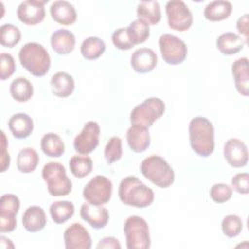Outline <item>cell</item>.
Listing matches in <instances>:
<instances>
[{
  "label": "cell",
  "mask_w": 249,
  "mask_h": 249,
  "mask_svg": "<svg viewBox=\"0 0 249 249\" xmlns=\"http://www.w3.org/2000/svg\"><path fill=\"white\" fill-rule=\"evenodd\" d=\"M126 247L128 249H148L151 246L147 222L136 215L129 216L124 225Z\"/></svg>",
  "instance_id": "cell-6"
},
{
  "label": "cell",
  "mask_w": 249,
  "mask_h": 249,
  "mask_svg": "<svg viewBox=\"0 0 249 249\" xmlns=\"http://www.w3.org/2000/svg\"><path fill=\"white\" fill-rule=\"evenodd\" d=\"M39 163L38 153L32 148H23L17 157V167L22 173H30Z\"/></svg>",
  "instance_id": "cell-31"
},
{
  "label": "cell",
  "mask_w": 249,
  "mask_h": 249,
  "mask_svg": "<svg viewBox=\"0 0 249 249\" xmlns=\"http://www.w3.org/2000/svg\"><path fill=\"white\" fill-rule=\"evenodd\" d=\"M112 182L103 175H96L90 179L83 190L84 198L90 204H106L112 196Z\"/></svg>",
  "instance_id": "cell-9"
},
{
  "label": "cell",
  "mask_w": 249,
  "mask_h": 249,
  "mask_svg": "<svg viewBox=\"0 0 249 249\" xmlns=\"http://www.w3.org/2000/svg\"><path fill=\"white\" fill-rule=\"evenodd\" d=\"M8 141L3 130H1V172H5L10 165V155L8 153Z\"/></svg>",
  "instance_id": "cell-42"
},
{
  "label": "cell",
  "mask_w": 249,
  "mask_h": 249,
  "mask_svg": "<svg viewBox=\"0 0 249 249\" xmlns=\"http://www.w3.org/2000/svg\"><path fill=\"white\" fill-rule=\"evenodd\" d=\"M190 144L195 153L200 157L210 156L215 147L214 127L212 123L204 117H195L189 124Z\"/></svg>",
  "instance_id": "cell-1"
},
{
  "label": "cell",
  "mask_w": 249,
  "mask_h": 249,
  "mask_svg": "<svg viewBox=\"0 0 249 249\" xmlns=\"http://www.w3.org/2000/svg\"><path fill=\"white\" fill-rule=\"evenodd\" d=\"M129 40L133 45L144 43L150 36L149 25L141 19L133 20L128 27H126Z\"/></svg>",
  "instance_id": "cell-34"
},
{
  "label": "cell",
  "mask_w": 249,
  "mask_h": 249,
  "mask_svg": "<svg viewBox=\"0 0 249 249\" xmlns=\"http://www.w3.org/2000/svg\"><path fill=\"white\" fill-rule=\"evenodd\" d=\"M66 249H89L91 247V238L87 229L79 224L73 223L63 234Z\"/></svg>",
  "instance_id": "cell-14"
},
{
  "label": "cell",
  "mask_w": 249,
  "mask_h": 249,
  "mask_svg": "<svg viewBox=\"0 0 249 249\" xmlns=\"http://www.w3.org/2000/svg\"><path fill=\"white\" fill-rule=\"evenodd\" d=\"M16 70V63L14 57L7 53L0 54V79L6 80L10 78Z\"/></svg>",
  "instance_id": "cell-40"
},
{
  "label": "cell",
  "mask_w": 249,
  "mask_h": 249,
  "mask_svg": "<svg viewBox=\"0 0 249 249\" xmlns=\"http://www.w3.org/2000/svg\"><path fill=\"white\" fill-rule=\"evenodd\" d=\"M19 199L16 195L6 194L0 198V231L11 232L17 227L16 216L19 209Z\"/></svg>",
  "instance_id": "cell-11"
},
{
  "label": "cell",
  "mask_w": 249,
  "mask_h": 249,
  "mask_svg": "<svg viewBox=\"0 0 249 249\" xmlns=\"http://www.w3.org/2000/svg\"><path fill=\"white\" fill-rule=\"evenodd\" d=\"M76 39L72 32L67 29H57L52 34L51 45L53 50L58 54L70 53L75 47Z\"/></svg>",
  "instance_id": "cell-23"
},
{
  "label": "cell",
  "mask_w": 249,
  "mask_h": 249,
  "mask_svg": "<svg viewBox=\"0 0 249 249\" xmlns=\"http://www.w3.org/2000/svg\"><path fill=\"white\" fill-rule=\"evenodd\" d=\"M20 64L33 76L46 75L51 66V58L47 50L39 43L29 42L21 47L18 53Z\"/></svg>",
  "instance_id": "cell-3"
},
{
  "label": "cell",
  "mask_w": 249,
  "mask_h": 249,
  "mask_svg": "<svg viewBox=\"0 0 249 249\" xmlns=\"http://www.w3.org/2000/svg\"><path fill=\"white\" fill-rule=\"evenodd\" d=\"M47 1L26 0L21 2L17 10L18 19L26 25H36L45 18V4Z\"/></svg>",
  "instance_id": "cell-13"
},
{
  "label": "cell",
  "mask_w": 249,
  "mask_h": 249,
  "mask_svg": "<svg viewBox=\"0 0 249 249\" xmlns=\"http://www.w3.org/2000/svg\"><path fill=\"white\" fill-rule=\"evenodd\" d=\"M232 188L239 194L246 195L249 193V174L240 172L231 178Z\"/></svg>",
  "instance_id": "cell-41"
},
{
  "label": "cell",
  "mask_w": 249,
  "mask_h": 249,
  "mask_svg": "<svg viewBox=\"0 0 249 249\" xmlns=\"http://www.w3.org/2000/svg\"><path fill=\"white\" fill-rule=\"evenodd\" d=\"M10 93L18 102H26L33 95V86L24 77H18L10 85Z\"/></svg>",
  "instance_id": "cell-28"
},
{
  "label": "cell",
  "mask_w": 249,
  "mask_h": 249,
  "mask_svg": "<svg viewBox=\"0 0 249 249\" xmlns=\"http://www.w3.org/2000/svg\"><path fill=\"white\" fill-rule=\"evenodd\" d=\"M106 46L103 40L98 37H89L85 39L81 45L82 55L89 60L100 57L105 52Z\"/></svg>",
  "instance_id": "cell-32"
},
{
  "label": "cell",
  "mask_w": 249,
  "mask_h": 249,
  "mask_svg": "<svg viewBox=\"0 0 249 249\" xmlns=\"http://www.w3.org/2000/svg\"><path fill=\"white\" fill-rule=\"evenodd\" d=\"M168 26L177 31L189 29L193 23V15L188 6L181 0H171L165 5Z\"/></svg>",
  "instance_id": "cell-10"
},
{
  "label": "cell",
  "mask_w": 249,
  "mask_h": 249,
  "mask_svg": "<svg viewBox=\"0 0 249 249\" xmlns=\"http://www.w3.org/2000/svg\"><path fill=\"white\" fill-rule=\"evenodd\" d=\"M74 88V79L66 72H57L51 79L52 92L57 97H68L73 93Z\"/></svg>",
  "instance_id": "cell-25"
},
{
  "label": "cell",
  "mask_w": 249,
  "mask_h": 249,
  "mask_svg": "<svg viewBox=\"0 0 249 249\" xmlns=\"http://www.w3.org/2000/svg\"><path fill=\"white\" fill-rule=\"evenodd\" d=\"M42 177L53 196H67L72 190V182L66 174L65 167L57 161L46 163L42 169Z\"/></svg>",
  "instance_id": "cell-5"
},
{
  "label": "cell",
  "mask_w": 249,
  "mask_h": 249,
  "mask_svg": "<svg viewBox=\"0 0 249 249\" xmlns=\"http://www.w3.org/2000/svg\"><path fill=\"white\" fill-rule=\"evenodd\" d=\"M112 42L114 44V46L119 49V50H123V51H126L131 49L134 45L131 43V41L129 40L128 34H127V30L124 27L122 28H118L116 29L113 34H112Z\"/></svg>",
  "instance_id": "cell-39"
},
{
  "label": "cell",
  "mask_w": 249,
  "mask_h": 249,
  "mask_svg": "<svg viewBox=\"0 0 249 249\" xmlns=\"http://www.w3.org/2000/svg\"><path fill=\"white\" fill-rule=\"evenodd\" d=\"M141 173L160 188H167L174 182V171L167 161L160 156L152 155L140 164Z\"/></svg>",
  "instance_id": "cell-4"
},
{
  "label": "cell",
  "mask_w": 249,
  "mask_h": 249,
  "mask_svg": "<svg viewBox=\"0 0 249 249\" xmlns=\"http://www.w3.org/2000/svg\"><path fill=\"white\" fill-rule=\"evenodd\" d=\"M74 204L68 200H57L50 206L51 217L56 224L65 223L74 215Z\"/></svg>",
  "instance_id": "cell-30"
},
{
  "label": "cell",
  "mask_w": 249,
  "mask_h": 249,
  "mask_svg": "<svg viewBox=\"0 0 249 249\" xmlns=\"http://www.w3.org/2000/svg\"><path fill=\"white\" fill-rule=\"evenodd\" d=\"M122 139L118 136L111 137L104 149V156L107 163L112 164L113 162L118 161L122 158Z\"/></svg>",
  "instance_id": "cell-37"
},
{
  "label": "cell",
  "mask_w": 249,
  "mask_h": 249,
  "mask_svg": "<svg viewBox=\"0 0 249 249\" xmlns=\"http://www.w3.org/2000/svg\"><path fill=\"white\" fill-rule=\"evenodd\" d=\"M9 128L14 137L23 139L28 137L34 127L33 120L25 113H17L13 115L8 123Z\"/></svg>",
  "instance_id": "cell-21"
},
{
  "label": "cell",
  "mask_w": 249,
  "mask_h": 249,
  "mask_svg": "<svg viewBox=\"0 0 249 249\" xmlns=\"http://www.w3.org/2000/svg\"><path fill=\"white\" fill-rule=\"evenodd\" d=\"M118 195L123 203L137 208L151 205L155 197L153 190L135 176H127L121 181Z\"/></svg>",
  "instance_id": "cell-2"
},
{
  "label": "cell",
  "mask_w": 249,
  "mask_h": 249,
  "mask_svg": "<svg viewBox=\"0 0 249 249\" xmlns=\"http://www.w3.org/2000/svg\"><path fill=\"white\" fill-rule=\"evenodd\" d=\"M47 223L45 211L37 205L29 206L22 215V225L29 232H37L42 231Z\"/></svg>",
  "instance_id": "cell-22"
},
{
  "label": "cell",
  "mask_w": 249,
  "mask_h": 249,
  "mask_svg": "<svg viewBox=\"0 0 249 249\" xmlns=\"http://www.w3.org/2000/svg\"><path fill=\"white\" fill-rule=\"evenodd\" d=\"M248 22H249V15L248 14L241 16L237 19V22H236V28L240 34L244 35V40L246 43L248 41V33H249Z\"/></svg>",
  "instance_id": "cell-44"
},
{
  "label": "cell",
  "mask_w": 249,
  "mask_h": 249,
  "mask_svg": "<svg viewBox=\"0 0 249 249\" xmlns=\"http://www.w3.org/2000/svg\"><path fill=\"white\" fill-rule=\"evenodd\" d=\"M245 44L246 42L244 38L233 32L223 33L217 38L216 41L218 50L226 55H232L237 53L243 49Z\"/></svg>",
  "instance_id": "cell-24"
},
{
  "label": "cell",
  "mask_w": 249,
  "mask_h": 249,
  "mask_svg": "<svg viewBox=\"0 0 249 249\" xmlns=\"http://www.w3.org/2000/svg\"><path fill=\"white\" fill-rule=\"evenodd\" d=\"M224 157L232 167H243L248 161V151L245 143L237 138L229 139L224 145Z\"/></svg>",
  "instance_id": "cell-15"
},
{
  "label": "cell",
  "mask_w": 249,
  "mask_h": 249,
  "mask_svg": "<svg viewBox=\"0 0 249 249\" xmlns=\"http://www.w3.org/2000/svg\"><path fill=\"white\" fill-rule=\"evenodd\" d=\"M41 149L43 153L52 158H59L64 154V142L55 133H47L41 139Z\"/></svg>",
  "instance_id": "cell-29"
},
{
  "label": "cell",
  "mask_w": 249,
  "mask_h": 249,
  "mask_svg": "<svg viewBox=\"0 0 249 249\" xmlns=\"http://www.w3.org/2000/svg\"><path fill=\"white\" fill-rule=\"evenodd\" d=\"M232 5L229 1L217 0L208 3L204 9V18L210 21L223 20L231 15Z\"/></svg>",
  "instance_id": "cell-27"
},
{
  "label": "cell",
  "mask_w": 249,
  "mask_h": 249,
  "mask_svg": "<svg viewBox=\"0 0 249 249\" xmlns=\"http://www.w3.org/2000/svg\"><path fill=\"white\" fill-rule=\"evenodd\" d=\"M221 227H222L223 233L226 236L231 238V237L237 236L240 233L243 228V223L239 216L231 214V215H227L223 219Z\"/></svg>",
  "instance_id": "cell-36"
},
{
  "label": "cell",
  "mask_w": 249,
  "mask_h": 249,
  "mask_svg": "<svg viewBox=\"0 0 249 249\" xmlns=\"http://www.w3.org/2000/svg\"><path fill=\"white\" fill-rule=\"evenodd\" d=\"M231 73L234 79V84L237 91L243 95H249V73H248V58L240 57L231 65Z\"/></svg>",
  "instance_id": "cell-19"
},
{
  "label": "cell",
  "mask_w": 249,
  "mask_h": 249,
  "mask_svg": "<svg viewBox=\"0 0 249 249\" xmlns=\"http://www.w3.org/2000/svg\"><path fill=\"white\" fill-rule=\"evenodd\" d=\"M80 215L83 220L88 222L94 229L104 228L109 220V213L106 207L90 204L89 202L81 206Z\"/></svg>",
  "instance_id": "cell-17"
},
{
  "label": "cell",
  "mask_w": 249,
  "mask_h": 249,
  "mask_svg": "<svg viewBox=\"0 0 249 249\" xmlns=\"http://www.w3.org/2000/svg\"><path fill=\"white\" fill-rule=\"evenodd\" d=\"M159 47L163 60L170 65L182 63L188 53L187 46L184 41L175 35L164 33L159 39Z\"/></svg>",
  "instance_id": "cell-8"
},
{
  "label": "cell",
  "mask_w": 249,
  "mask_h": 249,
  "mask_svg": "<svg viewBox=\"0 0 249 249\" xmlns=\"http://www.w3.org/2000/svg\"><path fill=\"white\" fill-rule=\"evenodd\" d=\"M165 111V105L160 98L149 97L135 106L130 113L131 124L150 127Z\"/></svg>",
  "instance_id": "cell-7"
},
{
  "label": "cell",
  "mask_w": 249,
  "mask_h": 249,
  "mask_svg": "<svg viewBox=\"0 0 249 249\" xmlns=\"http://www.w3.org/2000/svg\"><path fill=\"white\" fill-rule=\"evenodd\" d=\"M97 249H120L121 248V244L119 242V240L113 236H107L102 238L97 246Z\"/></svg>",
  "instance_id": "cell-43"
},
{
  "label": "cell",
  "mask_w": 249,
  "mask_h": 249,
  "mask_svg": "<svg viewBox=\"0 0 249 249\" xmlns=\"http://www.w3.org/2000/svg\"><path fill=\"white\" fill-rule=\"evenodd\" d=\"M50 13L53 19L62 25H71L77 18V13L74 6L63 0L54 1L50 7Z\"/></svg>",
  "instance_id": "cell-18"
},
{
  "label": "cell",
  "mask_w": 249,
  "mask_h": 249,
  "mask_svg": "<svg viewBox=\"0 0 249 249\" xmlns=\"http://www.w3.org/2000/svg\"><path fill=\"white\" fill-rule=\"evenodd\" d=\"M21 38L20 30L13 24L6 23L0 27V43L4 47H15Z\"/></svg>",
  "instance_id": "cell-35"
},
{
  "label": "cell",
  "mask_w": 249,
  "mask_h": 249,
  "mask_svg": "<svg viewBox=\"0 0 249 249\" xmlns=\"http://www.w3.org/2000/svg\"><path fill=\"white\" fill-rule=\"evenodd\" d=\"M138 19L143 20L148 25L159 23L161 18V12L159 2L157 1H142L137 6Z\"/></svg>",
  "instance_id": "cell-26"
},
{
  "label": "cell",
  "mask_w": 249,
  "mask_h": 249,
  "mask_svg": "<svg viewBox=\"0 0 249 249\" xmlns=\"http://www.w3.org/2000/svg\"><path fill=\"white\" fill-rule=\"evenodd\" d=\"M126 140L130 149L135 153L144 152L151 142L148 128L137 124H132L127 129Z\"/></svg>",
  "instance_id": "cell-20"
},
{
  "label": "cell",
  "mask_w": 249,
  "mask_h": 249,
  "mask_svg": "<svg viewBox=\"0 0 249 249\" xmlns=\"http://www.w3.org/2000/svg\"><path fill=\"white\" fill-rule=\"evenodd\" d=\"M100 135L99 124L94 121H89L82 131L75 137L73 145L76 152L81 155L91 153L98 146Z\"/></svg>",
  "instance_id": "cell-12"
},
{
  "label": "cell",
  "mask_w": 249,
  "mask_h": 249,
  "mask_svg": "<svg viewBox=\"0 0 249 249\" xmlns=\"http://www.w3.org/2000/svg\"><path fill=\"white\" fill-rule=\"evenodd\" d=\"M69 168L76 178H84L92 170V160L88 156H73L69 160Z\"/></svg>",
  "instance_id": "cell-33"
},
{
  "label": "cell",
  "mask_w": 249,
  "mask_h": 249,
  "mask_svg": "<svg viewBox=\"0 0 249 249\" xmlns=\"http://www.w3.org/2000/svg\"><path fill=\"white\" fill-rule=\"evenodd\" d=\"M209 194L213 201L217 203H224L231 197L232 189L231 186L227 184L218 183V184H214L210 188Z\"/></svg>",
  "instance_id": "cell-38"
},
{
  "label": "cell",
  "mask_w": 249,
  "mask_h": 249,
  "mask_svg": "<svg viewBox=\"0 0 249 249\" xmlns=\"http://www.w3.org/2000/svg\"><path fill=\"white\" fill-rule=\"evenodd\" d=\"M158 63V56L156 53L149 48L137 49L130 57V64L132 69L137 73L151 72Z\"/></svg>",
  "instance_id": "cell-16"
}]
</instances>
